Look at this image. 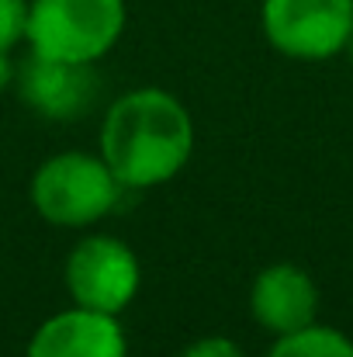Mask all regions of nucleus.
I'll list each match as a JSON object with an SVG mask.
<instances>
[{"label": "nucleus", "mask_w": 353, "mask_h": 357, "mask_svg": "<svg viewBox=\"0 0 353 357\" xmlns=\"http://www.w3.org/2000/svg\"><path fill=\"white\" fill-rule=\"evenodd\" d=\"M194 153V121L187 108L159 91L121 94L101 125V160L121 188H156L177 177Z\"/></svg>", "instance_id": "obj_1"}, {"label": "nucleus", "mask_w": 353, "mask_h": 357, "mask_svg": "<svg viewBox=\"0 0 353 357\" xmlns=\"http://www.w3.org/2000/svg\"><path fill=\"white\" fill-rule=\"evenodd\" d=\"M125 28V0H31L24 38L35 56L94 63L115 49Z\"/></svg>", "instance_id": "obj_2"}, {"label": "nucleus", "mask_w": 353, "mask_h": 357, "mask_svg": "<svg viewBox=\"0 0 353 357\" xmlns=\"http://www.w3.org/2000/svg\"><path fill=\"white\" fill-rule=\"evenodd\" d=\"M121 181L101 156L59 153L45 160L31 181V202L38 215L52 226L80 229L104 219L118 205Z\"/></svg>", "instance_id": "obj_3"}, {"label": "nucleus", "mask_w": 353, "mask_h": 357, "mask_svg": "<svg viewBox=\"0 0 353 357\" xmlns=\"http://www.w3.org/2000/svg\"><path fill=\"white\" fill-rule=\"evenodd\" d=\"M263 35L291 59H333L353 35V0H263Z\"/></svg>", "instance_id": "obj_4"}, {"label": "nucleus", "mask_w": 353, "mask_h": 357, "mask_svg": "<svg viewBox=\"0 0 353 357\" xmlns=\"http://www.w3.org/2000/svg\"><path fill=\"white\" fill-rule=\"evenodd\" d=\"M139 257L111 236L80 239L66 260V288L80 309L118 316L139 295Z\"/></svg>", "instance_id": "obj_5"}, {"label": "nucleus", "mask_w": 353, "mask_h": 357, "mask_svg": "<svg viewBox=\"0 0 353 357\" xmlns=\"http://www.w3.org/2000/svg\"><path fill=\"white\" fill-rule=\"evenodd\" d=\"M14 84L31 112L52 121L80 119L97 101V77L91 63H63L31 52V59L17 66Z\"/></svg>", "instance_id": "obj_6"}, {"label": "nucleus", "mask_w": 353, "mask_h": 357, "mask_svg": "<svg viewBox=\"0 0 353 357\" xmlns=\"http://www.w3.org/2000/svg\"><path fill=\"white\" fill-rule=\"evenodd\" d=\"M249 309L263 330L274 337L298 333L319 316V288L295 264H274L256 274L249 291Z\"/></svg>", "instance_id": "obj_7"}, {"label": "nucleus", "mask_w": 353, "mask_h": 357, "mask_svg": "<svg viewBox=\"0 0 353 357\" xmlns=\"http://www.w3.org/2000/svg\"><path fill=\"white\" fill-rule=\"evenodd\" d=\"M28 357H128V344L115 316L73 305L35 330Z\"/></svg>", "instance_id": "obj_8"}, {"label": "nucleus", "mask_w": 353, "mask_h": 357, "mask_svg": "<svg viewBox=\"0 0 353 357\" xmlns=\"http://www.w3.org/2000/svg\"><path fill=\"white\" fill-rule=\"evenodd\" d=\"M267 357H353V340L333 326H305L298 333L277 337L274 351Z\"/></svg>", "instance_id": "obj_9"}, {"label": "nucleus", "mask_w": 353, "mask_h": 357, "mask_svg": "<svg viewBox=\"0 0 353 357\" xmlns=\"http://www.w3.org/2000/svg\"><path fill=\"white\" fill-rule=\"evenodd\" d=\"M28 28V3L24 0H0V49L7 52L24 38Z\"/></svg>", "instance_id": "obj_10"}, {"label": "nucleus", "mask_w": 353, "mask_h": 357, "mask_svg": "<svg viewBox=\"0 0 353 357\" xmlns=\"http://www.w3.org/2000/svg\"><path fill=\"white\" fill-rule=\"evenodd\" d=\"M180 357H246L239 351V344L226 340V337H205L198 344H191Z\"/></svg>", "instance_id": "obj_11"}, {"label": "nucleus", "mask_w": 353, "mask_h": 357, "mask_svg": "<svg viewBox=\"0 0 353 357\" xmlns=\"http://www.w3.org/2000/svg\"><path fill=\"white\" fill-rule=\"evenodd\" d=\"M14 77H17V66H14L10 56L0 49V91H7V87L14 84Z\"/></svg>", "instance_id": "obj_12"}, {"label": "nucleus", "mask_w": 353, "mask_h": 357, "mask_svg": "<svg viewBox=\"0 0 353 357\" xmlns=\"http://www.w3.org/2000/svg\"><path fill=\"white\" fill-rule=\"evenodd\" d=\"M347 52H350V63H353V35H350V42H347Z\"/></svg>", "instance_id": "obj_13"}]
</instances>
